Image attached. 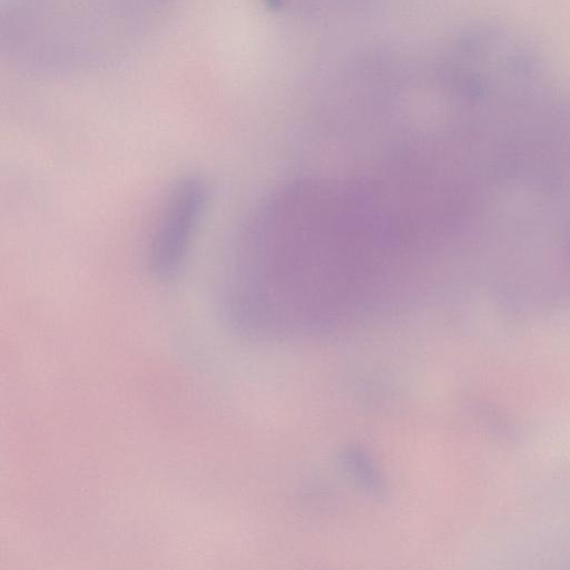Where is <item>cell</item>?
Listing matches in <instances>:
<instances>
[{
  "instance_id": "2",
  "label": "cell",
  "mask_w": 570,
  "mask_h": 570,
  "mask_svg": "<svg viewBox=\"0 0 570 570\" xmlns=\"http://www.w3.org/2000/svg\"><path fill=\"white\" fill-rule=\"evenodd\" d=\"M208 202L206 183L197 176L177 179L166 193L147 247L146 263L157 281L181 269Z\"/></svg>"
},
{
  "instance_id": "1",
  "label": "cell",
  "mask_w": 570,
  "mask_h": 570,
  "mask_svg": "<svg viewBox=\"0 0 570 570\" xmlns=\"http://www.w3.org/2000/svg\"><path fill=\"white\" fill-rule=\"evenodd\" d=\"M168 0H9L2 43L40 70H77L137 40Z\"/></svg>"
}]
</instances>
